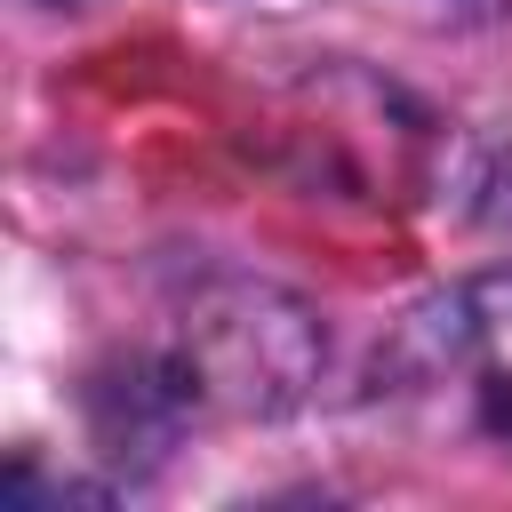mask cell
<instances>
[{
  "label": "cell",
  "mask_w": 512,
  "mask_h": 512,
  "mask_svg": "<svg viewBox=\"0 0 512 512\" xmlns=\"http://www.w3.org/2000/svg\"><path fill=\"white\" fill-rule=\"evenodd\" d=\"M480 376H488V392L512 416V288H488L480 296Z\"/></svg>",
  "instance_id": "6da1fadb"
}]
</instances>
